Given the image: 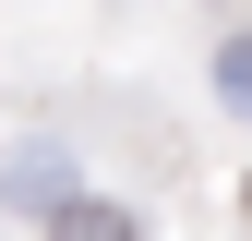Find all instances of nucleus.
<instances>
[{
    "label": "nucleus",
    "instance_id": "nucleus-1",
    "mask_svg": "<svg viewBox=\"0 0 252 241\" xmlns=\"http://www.w3.org/2000/svg\"><path fill=\"white\" fill-rule=\"evenodd\" d=\"M48 241H144V217L108 205V193H60L48 205Z\"/></svg>",
    "mask_w": 252,
    "mask_h": 241
},
{
    "label": "nucleus",
    "instance_id": "nucleus-2",
    "mask_svg": "<svg viewBox=\"0 0 252 241\" xmlns=\"http://www.w3.org/2000/svg\"><path fill=\"white\" fill-rule=\"evenodd\" d=\"M60 193H72V169H60L48 145H36V157H12V205H24V217H48Z\"/></svg>",
    "mask_w": 252,
    "mask_h": 241
},
{
    "label": "nucleus",
    "instance_id": "nucleus-3",
    "mask_svg": "<svg viewBox=\"0 0 252 241\" xmlns=\"http://www.w3.org/2000/svg\"><path fill=\"white\" fill-rule=\"evenodd\" d=\"M216 109H240V120H252V37L216 48Z\"/></svg>",
    "mask_w": 252,
    "mask_h": 241
},
{
    "label": "nucleus",
    "instance_id": "nucleus-4",
    "mask_svg": "<svg viewBox=\"0 0 252 241\" xmlns=\"http://www.w3.org/2000/svg\"><path fill=\"white\" fill-rule=\"evenodd\" d=\"M240 217H252V181H240Z\"/></svg>",
    "mask_w": 252,
    "mask_h": 241
}]
</instances>
